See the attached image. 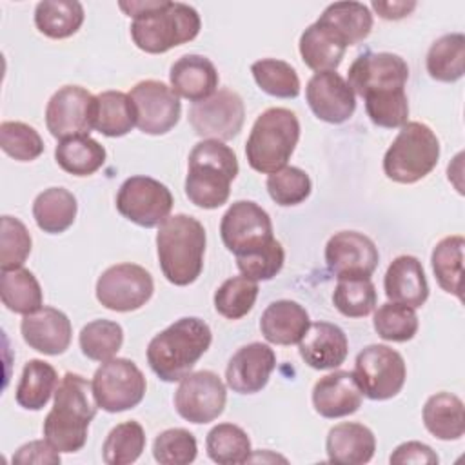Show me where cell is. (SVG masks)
<instances>
[{"label":"cell","mask_w":465,"mask_h":465,"mask_svg":"<svg viewBox=\"0 0 465 465\" xmlns=\"http://www.w3.org/2000/svg\"><path fill=\"white\" fill-rule=\"evenodd\" d=\"M98 403L93 385L76 372H65L54 391L53 409L44 420V438L58 452H76L87 441Z\"/></svg>","instance_id":"1"},{"label":"cell","mask_w":465,"mask_h":465,"mask_svg":"<svg viewBox=\"0 0 465 465\" xmlns=\"http://www.w3.org/2000/svg\"><path fill=\"white\" fill-rule=\"evenodd\" d=\"M211 341L213 332L202 318H180L149 341L147 363L160 380L180 381L207 352Z\"/></svg>","instance_id":"2"},{"label":"cell","mask_w":465,"mask_h":465,"mask_svg":"<svg viewBox=\"0 0 465 465\" xmlns=\"http://www.w3.org/2000/svg\"><path fill=\"white\" fill-rule=\"evenodd\" d=\"M156 252L165 280L185 287L200 276L205 254V229L189 214H174L158 225Z\"/></svg>","instance_id":"3"},{"label":"cell","mask_w":465,"mask_h":465,"mask_svg":"<svg viewBox=\"0 0 465 465\" xmlns=\"http://www.w3.org/2000/svg\"><path fill=\"white\" fill-rule=\"evenodd\" d=\"M238 174L234 151L220 140H202L189 154L185 194L202 209H216L229 200L231 182Z\"/></svg>","instance_id":"4"},{"label":"cell","mask_w":465,"mask_h":465,"mask_svg":"<svg viewBox=\"0 0 465 465\" xmlns=\"http://www.w3.org/2000/svg\"><path fill=\"white\" fill-rule=\"evenodd\" d=\"M200 27V15L194 7L182 2L154 0L151 9L133 18L131 38L138 49L158 54L194 40Z\"/></svg>","instance_id":"5"},{"label":"cell","mask_w":465,"mask_h":465,"mask_svg":"<svg viewBox=\"0 0 465 465\" xmlns=\"http://www.w3.org/2000/svg\"><path fill=\"white\" fill-rule=\"evenodd\" d=\"M298 140V116L285 107H269L252 124L245 143L247 162L254 171L272 174L287 165Z\"/></svg>","instance_id":"6"},{"label":"cell","mask_w":465,"mask_h":465,"mask_svg":"<svg viewBox=\"0 0 465 465\" xmlns=\"http://www.w3.org/2000/svg\"><path fill=\"white\" fill-rule=\"evenodd\" d=\"M440 160V140L421 122H407L400 127L383 156V173L396 183H416L425 178Z\"/></svg>","instance_id":"7"},{"label":"cell","mask_w":465,"mask_h":465,"mask_svg":"<svg viewBox=\"0 0 465 465\" xmlns=\"http://www.w3.org/2000/svg\"><path fill=\"white\" fill-rule=\"evenodd\" d=\"M91 385L98 409L105 412H124L136 407L147 389L143 372L127 358L102 361L94 371Z\"/></svg>","instance_id":"8"},{"label":"cell","mask_w":465,"mask_h":465,"mask_svg":"<svg viewBox=\"0 0 465 465\" xmlns=\"http://www.w3.org/2000/svg\"><path fill=\"white\" fill-rule=\"evenodd\" d=\"M352 374L369 400L381 401L394 398L403 389L407 367L398 351L389 345L372 343L358 352Z\"/></svg>","instance_id":"9"},{"label":"cell","mask_w":465,"mask_h":465,"mask_svg":"<svg viewBox=\"0 0 465 465\" xmlns=\"http://www.w3.org/2000/svg\"><path fill=\"white\" fill-rule=\"evenodd\" d=\"M116 209L129 222L151 229L169 218L173 194L167 185L151 176H131L118 189Z\"/></svg>","instance_id":"10"},{"label":"cell","mask_w":465,"mask_h":465,"mask_svg":"<svg viewBox=\"0 0 465 465\" xmlns=\"http://www.w3.org/2000/svg\"><path fill=\"white\" fill-rule=\"evenodd\" d=\"M154 291L153 276L142 265L116 263L96 282V300L109 311L129 312L145 305Z\"/></svg>","instance_id":"11"},{"label":"cell","mask_w":465,"mask_h":465,"mask_svg":"<svg viewBox=\"0 0 465 465\" xmlns=\"http://www.w3.org/2000/svg\"><path fill=\"white\" fill-rule=\"evenodd\" d=\"M94 122L96 96L80 85H64L47 102L45 125L58 140L89 134Z\"/></svg>","instance_id":"12"},{"label":"cell","mask_w":465,"mask_h":465,"mask_svg":"<svg viewBox=\"0 0 465 465\" xmlns=\"http://www.w3.org/2000/svg\"><path fill=\"white\" fill-rule=\"evenodd\" d=\"M243 120V100L231 89H218L189 109V124L203 140H231L242 131Z\"/></svg>","instance_id":"13"},{"label":"cell","mask_w":465,"mask_h":465,"mask_svg":"<svg viewBox=\"0 0 465 465\" xmlns=\"http://www.w3.org/2000/svg\"><path fill=\"white\" fill-rule=\"evenodd\" d=\"M225 401V385L213 371L189 372L180 380L174 392L176 412L196 425L216 420L223 412Z\"/></svg>","instance_id":"14"},{"label":"cell","mask_w":465,"mask_h":465,"mask_svg":"<svg viewBox=\"0 0 465 465\" xmlns=\"http://www.w3.org/2000/svg\"><path fill=\"white\" fill-rule=\"evenodd\" d=\"M136 127L145 134H165L180 120L178 94L160 80H142L131 91Z\"/></svg>","instance_id":"15"},{"label":"cell","mask_w":465,"mask_h":465,"mask_svg":"<svg viewBox=\"0 0 465 465\" xmlns=\"http://www.w3.org/2000/svg\"><path fill=\"white\" fill-rule=\"evenodd\" d=\"M220 236L223 245L234 252V256L245 254L274 238L272 222L269 213L258 203L238 200L222 216Z\"/></svg>","instance_id":"16"},{"label":"cell","mask_w":465,"mask_h":465,"mask_svg":"<svg viewBox=\"0 0 465 465\" xmlns=\"http://www.w3.org/2000/svg\"><path fill=\"white\" fill-rule=\"evenodd\" d=\"M409 80L407 62L394 53H365L349 67L347 84L354 94L365 98L372 93L405 89Z\"/></svg>","instance_id":"17"},{"label":"cell","mask_w":465,"mask_h":465,"mask_svg":"<svg viewBox=\"0 0 465 465\" xmlns=\"http://www.w3.org/2000/svg\"><path fill=\"white\" fill-rule=\"evenodd\" d=\"M380 252L376 243L358 231H340L332 234L325 245V263L336 278L365 276L376 271Z\"/></svg>","instance_id":"18"},{"label":"cell","mask_w":465,"mask_h":465,"mask_svg":"<svg viewBox=\"0 0 465 465\" xmlns=\"http://www.w3.org/2000/svg\"><path fill=\"white\" fill-rule=\"evenodd\" d=\"M305 98L314 116L327 124L347 122L356 109V94L336 71L314 73L307 82Z\"/></svg>","instance_id":"19"},{"label":"cell","mask_w":465,"mask_h":465,"mask_svg":"<svg viewBox=\"0 0 465 465\" xmlns=\"http://www.w3.org/2000/svg\"><path fill=\"white\" fill-rule=\"evenodd\" d=\"M274 367L276 354L269 345L262 341L247 343L240 347L227 363V387L238 394H256L267 385Z\"/></svg>","instance_id":"20"},{"label":"cell","mask_w":465,"mask_h":465,"mask_svg":"<svg viewBox=\"0 0 465 465\" xmlns=\"http://www.w3.org/2000/svg\"><path fill=\"white\" fill-rule=\"evenodd\" d=\"M20 332L31 349L47 356H58L69 349L73 327L62 311L44 305L24 316Z\"/></svg>","instance_id":"21"},{"label":"cell","mask_w":465,"mask_h":465,"mask_svg":"<svg viewBox=\"0 0 465 465\" xmlns=\"http://www.w3.org/2000/svg\"><path fill=\"white\" fill-rule=\"evenodd\" d=\"M363 392L349 371H332L312 387L314 411L323 418H343L361 407Z\"/></svg>","instance_id":"22"},{"label":"cell","mask_w":465,"mask_h":465,"mask_svg":"<svg viewBox=\"0 0 465 465\" xmlns=\"http://www.w3.org/2000/svg\"><path fill=\"white\" fill-rule=\"evenodd\" d=\"M302 360L316 369L329 371L340 367L349 352V341L341 327L331 322H314L298 343Z\"/></svg>","instance_id":"23"},{"label":"cell","mask_w":465,"mask_h":465,"mask_svg":"<svg viewBox=\"0 0 465 465\" xmlns=\"http://www.w3.org/2000/svg\"><path fill=\"white\" fill-rule=\"evenodd\" d=\"M383 289L389 302L421 307L429 298V283L421 262L416 256L401 254L391 262L383 278Z\"/></svg>","instance_id":"24"},{"label":"cell","mask_w":465,"mask_h":465,"mask_svg":"<svg viewBox=\"0 0 465 465\" xmlns=\"http://www.w3.org/2000/svg\"><path fill=\"white\" fill-rule=\"evenodd\" d=\"M218 71L214 64L202 54H183L180 56L173 65L169 73V82L171 89L196 104L211 94L216 93L218 89Z\"/></svg>","instance_id":"25"},{"label":"cell","mask_w":465,"mask_h":465,"mask_svg":"<svg viewBox=\"0 0 465 465\" xmlns=\"http://www.w3.org/2000/svg\"><path fill=\"white\" fill-rule=\"evenodd\" d=\"M376 450V438L372 430L356 421H343L334 425L325 440V452L331 463L361 465L369 463Z\"/></svg>","instance_id":"26"},{"label":"cell","mask_w":465,"mask_h":465,"mask_svg":"<svg viewBox=\"0 0 465 465\" xmlns=\"http://www.w3.org/2000/svg\"><path fill=\"white\" fill-rule=\"evenodd\" d=\"M309 325V312L292 300H276L269 303L260 318L263 338L274 345L300 343Z\"/></svg>","instance_id":"27"},{"label":"cell","mask_w":465,"mask_h":465,"mask_svg":"<svg viewBox=\"0 0 465 465\" xmlns=\"http://www.w3.org/2000/svg\"><path fill=\"white\" fill-rule=\"evenodd\" d=\"M298 47L303 64L316 73H323L336 71L349 45L332 27L316 20L302 33Z\"/></svg>","instance_id":"28"},{"label":"cell","mask_w":465,"mask_h":465,"mask_svg":"<svg viewBox=\"0 0 465 465\" xmlns=\"http://www.w3.org/2000/svg\"><path fill=\"white\" fill-rule=\"evenodd\" d=\"M423 425L438 440L454 441L465 432L463 401L452 392H436L423 405Z\"/></svg>","instance_id":"29"},{"label":"cell","mask_w":465,"mask_h":465,"mask_svg":"<svg viewBox=\"0 0 465 465\" xmlns=\"http://www.w3.org/2000/svg\"><path fill=\"white\" fill-rule=\"evenodd\" d=\"M78 203L71 191L64 187H49L33 202V218L36 225L49 234L67 231L76 218Z\"/></svg>","instance_id":"30"},{"label":"cell","mask_w":465,"mask_h":465,"mask_svg":"<svg viewBox=\"0 0 465 465\" xmlns=\"http://www.w3.org/2000/svg\"><path fill=\"white\" fill-rule=\"evenodd\" d=\"M58 383V374L51 363L44 360H29L22 369L15 400L22 409L40 411L54 394Z\"/></svg>","instance_id":"31"},{"label":"cell","mask_w":465,"mask_h":465,"mask_svg":"<svg viewBox=\"0 0 465 465\" xmlns=\"http://www.w3.org/2000/svg\"><path fill=\"white\" fill-rule=\"evenodd\" d=\"M84 5L76 0H44L35 7L36 29L54 40L73 36L84 24Z\"/></svg>","instance_id":"32"},{"label":"cell","mask_w":465,"mask_h":465,"mask_svg":"<svg viewBox=\"0 0 465 465\" xmlns=\"http://www.w3.org/2000/svg\"><path fill=\"white\" fill-rule=\"evenodd\" d=\"M107 153L89 134L60 140L54 149L56 163L73 176H91L105 163Z\"/></svg>","instance_id":"33"},{"label":"cell","mask_w":465,"mask_h":465,"mask_svg":"<svg viewBox=\"0 0 465 465\" xmlns=\"http://www.w3.org/2000/svg\"><path fill=\"white\" fill-rule=\"evenodd\" d=\"M332 27L347 45L363 42L372 29V13L361 2H334L318 18Z\"/></svg>","instance_id":"34"},{"label":"cell","mask_w":465,"mask_h":465,"mask_svg":"<svg viewBox=\"0 0 465 465\" xmlns=\"http://www.w3.org/2000/svg\"><path fill=\"white\" fill-rule=\"evenodd\" d=\"M427 73L438 82H456L465 73V36L449 33L432 42L427 51Z\"/></svg>","instance_id":"35"},{"label":"cell","mask_w":465,"mask_h":465,"mask_svg":"<svg viewBox=\"0 0 465 465\" xmlns=\"http://www.w3.org/2000/svg\"><path fill=\"white\" fill-rule=\"evenodd\" d=\"M0 296H2V303L16 314L25 316L44 307L40 283L35 278V274L24 267L2 271Z\"/></svg>","instance_id":"36"},{"label":"cell","mask_w":465,"mask_h":465,"mask_svg":"<svg viewBox=\"0 0 465 465\" xmlns=\"http://www.w3.org/2000/svg\"><path fill=\"white\" fill-rule=\"evenodd\" d=\"M136 125L129 94L122 91H104L96 96L94 129L109 138L125 136Z\"/></svg>","instance_id":"37"},{"label":"cell","mask_w":465,"mask_h":465,"mask_svg":"<svg viewBox=\"0 0 465 465\" xmlns=\"http://www.w3.org/2000/svg\"><path fill=\"white\" fill-rule=\"evenodd\" d=\"M465 240L460 234L445 236L432 249L430 263L438 285L461 300V267H463Z\"/></svg>","instance_id":"38"},{"label":"cell","mask_w":465,"mask_h":465,"mask_svg":"<svg viewBox=\"0 0 465 465\" xmlns=\"http://www.w3.org/2000/svg\"><path fill=\"white\" fill-rule=\"evenodd\" d=\"M205 449L209 458L220 465L245 463L251 460V440L234 423H218L207 432Z\"/></svg>","instance_id":"39"},{"label":"cell","mask_w":465,"mask_h":465,"mask_svg":"<svg viewBox=\"0 0 465 465\" xmlns=\"http://www.w3.org/2000/svg\"><path fill=\"white\" fill-rule=\"evenodd\" d=\"M332 303L347 318H363L376 305L374 283L365 276H340L332 292Z\"/></svg>","instance_id":"40"},{"label":"cell","mask_w":465,"mask_h":465,"mask_svg":"<svg viewBox=\"0 0 465 465\" xmlns=\"http://www.w3.org/2000/svg\"><path fill=\"white\" fill-rule=\"evenodd\" d=\"M143 449V427L138 421L129 420L111 429L102 445V458L107 465H129L140 458Z\"/></svg>","instance_id":"41"},{"label":"cell","mask_w":465,"mask_h":465,"mask_svg":"<svg viewBox=\"0 0 465 465\" xmlns=\"http://www.w3.org/2000/svg\"><path fill=\"white\" fill-rule=\"evenodd\" d=\"M258 87L276 98H296L300 94V78L296 69L278 58H262L251 65Z\"/></svg>","instance_id":"42"},{"label":"cell","mask_w":465,"mask_h":465,"mask_svg":"<svg viewBox=\"0 0 465 465\" xmlns=\"http://www.w3.org/2000/svg\"><path fill=\"white\" fill-rule=\"evenodd\" d=\"M84 356L93 361H107L116 356L124 343V329L113 320H93L78 336Z\"/></svg>","instance_id":"43"},{"label":"cell","mask_w":465,"mask_h":465,"mask_svg":"<svg viewBox=\"0 0 465 465\" xmlns=\"http://www.w3.org/2000/svg\"><path fill=\"white\" fill-rule=\"evenodd\" d=\"M258 298V282L247 276L227 278L214 292V309L227 320L243 318Z\"/></svg>","instance_id":"44"},{"label":"cell","mask_w":465,"mask_h":465,"mask_svg":"<svg viewBox=\"0 0 465 465\" xmlns=\"http://www.w3.org/2000/svg\"><path fill=\"white\" fill-rule=\"evenodd\" d=\"M372 327L381 340L387 341H409L418 332V316L414 309L387 302L378 307L372 318Z\"/></svg>","instance_id":"45"},{"label":"cell","mask_w":465,"mask_h":465,"mask_svg":"<svg viewBox=\"0 0 465 465\" xmlns=\"http://www.w3.org/2000/svg\"><path fill=\"white\" fill-rule=\"evenodd\" d=\"M267 193L282 207H291L305 202L311 194L312 183L309 174L294 165H285L267 176Z\"/></svg>","instance_id":"46"},{"label":"cell","mask_w":465,"mask_h":465,"mask_svg":"<svg viewBox=\"0 0 465 465\" xmlns=\"http://www.w3.org/2000/svg\"><path fill=\"white\" fill-rule=\"evenodd\" d=\"M365 111L371 122L378 127L396 129L407 124L409 118V102L405 89L372 93L365 98Z\"/></svg>","instance_id":"47"},{"label":"cell","mask_w":465,"mask_h":465,"mask_svg":"<svg viewBox=\"0 0 465 465\" xmlns=\"http://www.w3.org/2000/svg\"><path fill=\"white\" fill-rule=\"evenodd\" d=\"M283 262L285 251L282 243L274 238L254 251L236 256V267L240 269V272L254 282L272 280L282 271Z\"/></svg>","instance_id":"48"},{"label":"cell","mask_w":465,"mask_h":465,"mask_svg":"<svg viewBox=\"0 0 465 465\" xmlns=\"http://www.w3.org/2000/svg\"><path fill=\"white\" fill-rule=\"evenodd\" d=\"M0 147L18 162L36 160L44 153V142L38 131L24 122L0 124Z\"/></svg>","instance_id":"49"},{"label":"cell","mask_w":465,"mask_h":465,"mask_svg":"<svg viewBox=\"0 0 465 465\" xmlns=\"http://www.w3.org/2000/svg\"><path fill=\"white\" fill-rule=\"evenodd\" d=\"M198 452L196 438L187 429H167L154 438L153 456L162 465L193 463Z\"/></svg>","instance_id":"50"},{"label":"cell","mask_w":465,"mask_h":465,"mask_svg":"<svg viewBox=\"0 0 465 465\" xmlns=\"http://www.w3.org/2000/svg\"><path fill=\"white\" fill-rule=\"evenodd\" d=\"M31 234L27 227L13 216H2L0 232V267L2 271L18 269L31 252Z\"/></svg>","instance_id":"51"},{"label":"cell","mask_w":465,"mask_h":465,"mask_svg":"<svg viewBox=\"0 0 465 465\" xmlns=\"http://www.w3.org/2000/svg\"><path fill=\"white\" fill-rule=\"evenodd\" d=\"M13 463H49L56 465L60 463V452L47 441V440H35L25 445H22L15 456Z\"/></svg>","instance_id":"52"},{"label":"cell","mask_w":465,"mask_h":465,"mask_svg":"<svg viewBox=\"0 0 465 465\" xmlns=\"http://www.w3.org/2000/svg\"><path fill=\"white\" fill-rule=\"evenodd\" d=\"M391 463H438V454L421 441H405L391 454Z\"/></svg>","instance_id":"53"},{"label":"cell","mask_w":465,"mask_h":465,"mask_svg":"<svg viewBox=\"0 0 465 465\" xmlns=\"http://www.w3.org/2000/svg\"><path fill=\"white\" fill-rule=\"evenodd\" d=\"M371 5L381 18L400 20V18L409 16L414 11L416 2H376L374 0Z\"/></svg>","instance_id":"54"}]
</instances>
